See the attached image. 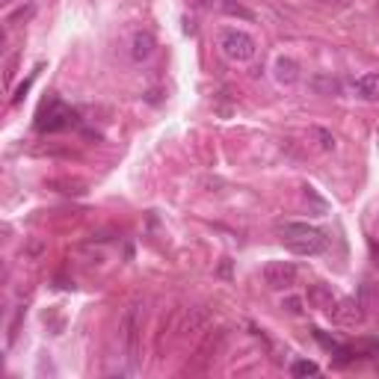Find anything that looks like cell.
Segmentation results:
<instances>
[{
  "instance_id": "obj_6",
  "label": "cell",
  "mask_w": 379,
  "mask_h": 379,
  "mask_svg": "<svg viewBox=\"0 0 379 379\" xmlns=\"http://www.w3.org/2000/svg\"><path fill=\"white\" fill-rule=\"evenodd\" d=\"M273 75L282 86H294L299 80V63L291 60V57H279L276 65H273Z\"/></svg>"
},
{
  "instance_id": "obj_2",
  "label": "cell",
  "mask_w": 379,
  "mask_h": 379,
  "mask_svg": "<svg viewBox=\"0 0 379 379\" xmlns=\"http://www.w3.org/2000/svg\"><path fill=\"white\" fill-rule=\"evenodd\" d=\"M139 329H142V302L134 299L128 309H124L122 323H119V335H122L124 353L131 358V368L139 365Z\"/></svg>"
},
{
  "instance_id": "obj_1",
  "label": "cell",
  "mask_w": 379,
  "mask_h": 379,
  "mask_svg": "<svg viewBox=\"0 0 379 379\" xmlns=\"http://www.w3.org/2000/svg\"><path fill=\"white\" fill-rule=\"evenodd\" d=\"M279 234H282L284 246L297 252V255H320V252H326V246H329L326 234L314 225H305V223H282Z\"/></svg>"
},
{
  "instance_id": "obj_8",
  "label": "cell",
  "mask_w": 379,
  "mask_h": 379,
  "mask_svg": "<svg viewBox=\"0 0 379 379\" xmlns=\"http://www.w3.org/2000/svg\"><path fill=\"white\" fill-rule=\"evenodd\" d=\"M356 92L365 101H379V75H362L356 83Z\"/></svg>"
},
{
  "instance_id": "obj_13",
  "label": "cell",
  "mask_w": 379,
  "mask_h": 379,
  "mask_svg": "<svg viewBox=\"0 0 379 379\" xmlns=\"http://www.w3.org/2000/svg\"><path fill=\"white\" fill-rule=\"evenodd\" d=\"M33 15V6H27V9H18L12 18H9V24H15V21H21V18H30Z\"/></svg>"
},
{
  "instance_id": "obj_10",
  "label": "cell",
  "mask_w": 379,
  "mask_h": 379,
  "mask_svg": "<svg viewBox=\"0 0 379 379\" xmlns=\"http://www.w3.org/2000/svg\"><path fill=\"white\" fill-rule=\"evenodd\" d=\"M282 309L287 314H302V299L299 297H287V299H282Z\"/></svg>"
},
{
  "instance_id": "obj_3",
  "label": "cell",
  "mask_w": 379,
  "mask_h": 379,
  "mask_svg": "<svg viewBox=\"0 0 379 379\" xmlns=\"http://www.w3.org/2000/svg\"><path fill=\"white\" fill-rule=\"evenodd\" d=\"M220 48L231 63H249L255 57V39L243 30H225L220 39Z\"/></svg>"
},
{
  "instance_id": "obj_4",
  "label": "cell",
  "mask_w": 379,
  "mask_h": 379,
  "mask_svg": "<svg viewBox=\"0 0 379 379\" xmlns=\"http://www.w3.org/2000/svg\"><path fill=\"white\" fill-rule=\"evenodd\" d=\"M264 282L273 287V291H284V287H291L297 282V267L291 261H267Z\"/></svg>"
},
{
  "instance_id": "obj_7",
  "label": "cell",
  "mask_w": 379,
  "mask_h": 379,
  "mask_svg": "<svg viewBox=\"0 0 379 379\" xmlns=\"http://www.w3.org/2000/svg\"><path fill=\"white\" fill-rule=\"evenodd\" d=\"M309 302H314L320 311L335 314V299H332V294H329L323 284H314V287H309Z\"/></svg>"
},
{
  "instance_id": "obj_5",
  "label": "cell",
  "mask_w": 379,
  "mask_h": 379,
  "mask_svg": "<svg viewBox=\"0 0 379 379\" xmlns=\"http://www.w3.org/2000/svg\"><path fill=\"white\" fill-rule=\"evenodd\" d=\"M154 48H157V42H154V36H151L149 30L134 33V39H131V57H134L137 63H146L151 53H154Z\"/></svg>"
},
{
  "instance_id": "obj_11",
  "label": "cell",
  "mask_w": 379,
  "mask_h": 379,
  "mask_svg": "<svg viewBox=\"0 0 379 379\" xmlns=\"http://www.w3.org/2000/svg\"><path fill=\"white\" fill-rule=\"evenodd\" d=\"M314 134H317V139H320V149H326V151H332V149H335V137H332L329 131L314 128Z\"/></svg>"
},
{
  "instance_id": "obj_9",
  "label": "cell",
  "mask_w": 379,
  "mask_h": 379,
  "mask_svg": "<svg viewBox=\"0 0 379 379\" xmlns=\"http://www.w3.org/2000/svg\"><path fill=\"white\" fill-rule=\"evenodd\" d=\"M291 373H294V376H314V373H320V368H317L314 362H294Z\"/></svg>"
},
{
  "instance_id": "obj_14",
  "label": "cell",
  "mask_w": 379,
  "mask_h": 379,
  "mask_svg": "<svg viewBox=\"0 0 379 379\" xmlns=\"http://www.w3.org/2000/svg\"><path fill=\"white\" fill-rule=\"evenodd\" d=\"M373 255H376V261H379V243H373Z\"/></svg>"
},
{
  "instance_id": "obj_12",
  "label": "cell",
  "mask_w": 379,
  "mask_h": 379,
  "mask_svg": "<svg viewBox=\"0 0 379 379\" xmlns=\"http://www.w3.org/2000/svg\"><path fill=\"white\" fill-rule=\"evenodd\" d=\"M223 6H225V9L231 12V15H243V18H252V12H249V9H243L240 4H237V6H234V4H231V0H223Z\"/></svg>"
}]
</instances>
